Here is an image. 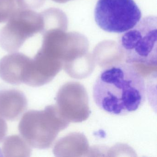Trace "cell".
I'll return each mask as SVG.
<instances>
[{"label": "cell", "instance_id": "obj_3", "mask_svg": "<svg viewBox=\"0 0 157 157\" xmlns=\"http://www.w3.org/2000/svg\"><path fill=\"white\" fill-rule=\"evenodd\" d=\"M69 124L56 105H50L42 111L26 112L19 123V130L31 147L45 149L52 146L59 132Z\"/></svg>", "mask_w": 157, "mask_h": 157}, {"label": "cell", "instance_id": "obj_14", "mask_svg": "<svg viewBox=\"0 0 157 157\" xmlns=\"http://www.w3.org/2000/svg\"><path fill=\"white\" fill-rule=\"evenodd\" d=\"M8 131V126L3 117L0 116V142L4 140Z\"/></svg>", "mask_w": 157, "mask_h": 157}, {"label": "cell", "instance_id": "obj_13", "mask_svg": "<svg viewBox=\"0 0 157 157\" xmlns=\"http://www.w3.org/2000/svg\"><path fill=\"white\" fill-rule=\"evenodd\" d=\"M17 7L22 9H39L44 5L45 0H15Z\"/></svg>", "mask_w": 157, "mask_h": 157}, {"label": "cell", "instance_id": "obj_15", "mask_svg": "<svg viewBox=\"0 0 157 157\" xmlns=\"http://www.w3.org/2000/svg\"><path fill=\"white\" fill-rule=\"evenodd\" d=\"M2 156H3L2 153V151L1 150V149H0V157H2Z\"/></svg>", "mask_w": 157, "mask_h": 157}, {"label": "cell", "instance_id": "obj_12", "mask_svg": "<svg viewBox=\"0 0 157 157\" xmlns=\"http://www.w3.org/2000/svg\"><path fill=\"white\" fill-rule=\"evenodd\" d=\"M17 8L15 0H0V23L8 21Z\"/></svg>", "mask_w": 157, "mask_h": 157}, {"label": "cell", "instance_id": "obj_6", "mask_svg": "<svg viewBox=\"0 0 157 157\" xmlns=\"http://www.w3.org/2000/svg\"><path fill=\"white\" fill-rule=\"evenodd\" d=\"M56 101L59 113L70 123L83 122L90 115L88 93L79 82H70L62 85Z\"/></svg>", "mask_w": 157, "mask_h": 157}, {"label": "cell", "instance_id": "obj_4", "mask_svg": "<svg viewBox=\"0 0 157 157\" xmlns=\"http://www.w3.org/2000/svg\"><path fill=\"white\" fill-rule=\"evenodd\" d=\"M94 17L102 30L122 34L140 21L141 12L134 0H98Z\"/></svg>", "mask_w": 157, "mask_h": 157}, {"label": "cell", "instance_id": "obj_8", "mask_svg": "<svg viewBox=\"0 0 157 157\" xmlns=\"http://www.w3.org/2000/svg\"><path fill=\"white\" fill-rule=\"evenodd\" d=\"M31 59L26 55L16 52L5 56L0 60V78L13 85L24 83Z\"/></svg>", "mask_w": 157, "mask_h": 157}, {"label": "cell", "instance_id": "obj_9", "mask_svg": "<svg viewBox=\"0 0 157 157\" xmlns=\"http://www.w3.org/2000/svg\"><path fill=\"white\" fill-rule=\"evenodd\" d=\"M28 101L24 94L16 90L0 91V116L14 121L20 117L27 108Z\"/></svg>", "mask_w": 157, "mask_h": 157}, {"label": "cell", "instance_id": "obj_5", "mask_svg": "<svg viewBox=\"0 0 157 157\" xmlns=\"http://www.w3.org/2000/svg\"><path fill=\"white\" fill-rule=\"evenodd\" d=\"M43 30L40 13L18 8L0 30V46L10 53L18 51L25 41Z\"/></svg>", "mask_w": 157, "mask_h": 157}, {"label": "cell", "instance_id": "obj_11", "mask_svg": "<svg viewBox=\"0 0 157 157\" xmlns=\"http://www.w3.org/2000/svg\"><path fill=\"white\" fill-rule=\"evenodd\" d=\"M2 153L5 157H30L31 146L24 139L17 135L6 138L2 146Z\"/></svg>", "mask_w": 157, "mask_h": 157}, {"label": "cell", "instance_id": "obj_10", "mask_svg": "<svg viewBox=\"0 0 157 157\" xmlns=\"http://www.w3.org/2000/svg\"><path fill=\"white\" fill-rule=\"evenodd\" d=\"M89 143L83 134L72 133L60 139L55 145L53 152L55 156H69L71 153L83 154L88 151Z\"/></svg>", "mask_w": 157, "mask_h": 157}, {"label": "cell", "instance_id": "obj_7", "mask_svg": "<svg viewBox=\"0 0 157 157\" xmlns=\"http://www.w3.org/2000/svg\"><path fill=\"white\" fill-rule=\"evenodd\" d=\"M63 68V63L39 50L31 59L24 83L32 87H40L49 83Z\"/></svg>", "mask_w": 157, "mask_h": 157}, {"label": "cell", "instance_id": "obj_1", "mask_svg": "<svg viewBox=\"0 0 157 157\" xmlns=\"http://www.w3.org/2000/svg\"><path fill=\"white\" fill-rule=\"evenodd\" d=\"M93 96L103 111L114 115H125L136 111L145 102L144 77L133 64H115L104 68L98 76Z\"/></svg>", "mask_w": 157, "mask_h": 157}, {"label": "cell", "instance_id": "obj_2", "mask_svg": "<svg viewBox=\"0 0 157 157\" xmlns=\"http://www.w3.org/2000/svg\"><path fill=\"white\" fill-rule=\"evenodd\" d=\"M157 26L156 16H147L119 36L124 63L157 67Z\"/></svg>", "mask_w": 157, "mask_h": 157}]
</instances>
